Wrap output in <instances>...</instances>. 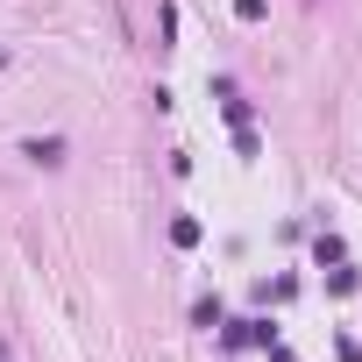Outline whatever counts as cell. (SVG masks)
I'll list each match as a JSON object with an SVG mask.
<instances>
[{
	"label": "cell",
	"instance_id": "obj_2",
	"mask_svg": "<svg viewBox=\"0 0 362 362\" xmlns=\"http://www.w3.org/2000/svg\"><path fill=\"white\" fill-rule=\"evenodd\" d=\"M0 362H8V341H0Z\"/></svg>",
	"mask_w": 362,
	"mask_h": 362
},
{
	"label": "cell",
	"instance_id": "obj_1",
	"mask_svg": "<svg viewBox=\"0 0 362 362\" xmlns=\"http://www.w3.org/2000/svg\"><path fill=\"white\" fill-rule=\"evenodd\" d=\"M22 156H29L36 170H57V163H64V135H29V142H22Z\"/></svg>",
	"mask_w": 362,
	"mask_h": 362
}]
</instances>
